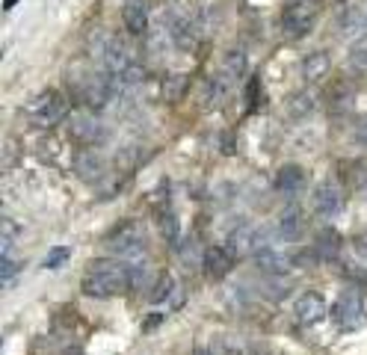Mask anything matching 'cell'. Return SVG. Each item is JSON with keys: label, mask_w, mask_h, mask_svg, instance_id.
I'll return each instance as SVG.
<instances>
[{"label": "cell", "mask_w": 367, "mask_h": 355, "mask_svg": "<svg viewBox=\"0 0 367 355\" xmlns=\"http://www.w3.org/2000/svg\"><path fill=\"white\" fill-rule=\"evenodd\" d=\"M317 255L320 258H335L338 255V249H340V237H338V231H332V228H326V231H320V237H317Z\"/></svg>", "instance_id": "obj_19"}, {"label": "cell", "mask_w": 367, "mask_h": 355, "mask_svg": "<svg viewBox=\"0 0 367 355\" xmlns=\"http://www.w3.org/2000/svg\"><path fill=\"white\" fill-rule=\"evenodd\" d=\"M80 290L92 299H110L122 296L131 290V266L113 258H95L86 266V275L80 282Z\"/></svg>", "instance_id": "obj_1"}, {"label": "cell", "mask_w": 367, "mask_h": 355, "mask_svg": "<svg viewBox=\"0 0 367 355\" xmlns=\"http://www.w3.org/2000/svg\"><path fill=\"white\" fill-rule=\"evenodd\" d=\"M294 258V266H314L317 263V249H308V252H299V255H290Z\"/></svg>", "instance_id": "obj_27"}, {"label": "cell", "mask_w": 367, "mask_h": 355, "mask_svg": "<svg viewBox=\"0 0 367 355\" xmlns=\"http://www.w3.org/2000/svg\"><path fill=\"white\" fill-rule=\"evenodd\" d=\"M311 205H314V213L323 219L335 217V213L340 210V189L332 184V181H323L314 187V196H311Z\"/></svg>", "instance_id": "obj_9"}, {"label": "cell", "mask_w": 367, "mask_h": 355, "mask_svg": "<svg viewBox=\"0 0 367 355\" xmlns=\"http://www.w3.org/2000/svg\"><path fill=\"white\" fill-rule=\"evenodd\" d=\"M74 169H78V175L83 181H98V178L104 175V163H101L98 154H80L74 160Z\"/></svg>", "instance_id": "obj_17"}, {"label": "cell", "mask_w": 367, "mask_h": 355, "mask_svg": "<svg viewBox=\"0 0 367 355\" xmlns=\"http://www.w3.org/2000/svg\"><path fill=\"white\" fill-rule=\"evenodd\" d=\"M329 68H332V57L326 54V50H314V54H308L305 59H302V80L305 83H320Z\"/></svg>", "instance_id": "obj_11"}, {"label": "cell", "mask_w": 367, "mask_h": 355, "mask_svg": "<svg viewBox=\"0 0 367 355\" xmlns=\"http://www.w3.org/2000/svg\"><path fill=\"white\" fill-rule=\"evenodd\" d=\"M302 181H305V172H302V166H296V163H287V166L275 172V187L282 189V193H296Z\"/></svg>", "instance_id": "obj_15"}, {"label": "cell", "mask_w": 367, "mask_h": 355, "mask_svg": "<svg viewBox=\"0 0 367 355\" xmlns=\"http://www.w3.org/2000/svg\"><path fill=\"white\" fill-rule=\"evenodd\" d=\"M160 234L166 237L169 243H175V240H178L181 228H178V217H175V213H163V217H160Z\"/></svg>", "instance_id": "obj_23"}, {"label": "cell", "mask_w": 367, "mask_h": 355, "mask_svg": "<svg viewBox=\"0 0 367 355\" xmlns=\"http://www.w3.org/2000/svg\"><path fill=\"white\" fill-rule=\"evenodd\" d=\"M287 116H294V119H305L311 116V110H314V98L305 95V92H296V95H290L287 98Z\"/></svg>", "instance_id": "obj_18"}, {"label": "cell", "mask_w": 367, "mask_h": 355, "mask_svg": "<svg viewBox=\"0 0 367 355\" xmlns=\"http://www.w3.org/2000/svg\"><path fill=\"white\" fill-rule=\"evenodd\" d=\"M270 246V231L267 228H255V225H240L229 234V252L234 258H246V255H255L258 249Z\"/></svg>", "instance_id": "obj_4"}, {"label": "cell", "mask_w": 367, "mask_h": 355, "mask_svg": "<svg viewBox=\"0 0 367 355\" xmlns=\"http://www.w3.org/2000/svg\"><path fill=\"white\" fill-rule=\"evenodd\" d=\"M71 258V249L69 246H54L45 255V270H59V266H66Z\"/></svg>", "instance_id": "obj_22"}, {"label": "cell", "mask_w": 367, "mask_h": 355, "mask_svg": "<svg viewBox=\"0 0 367 355\" xmlns=\"http://www.w3.org/2000/svg\"><path fill=\"white\" fill-rule=\"evenodd\" d=\"M184 92H187V78H184V74H172V78L163 83V98H166L169 104H178V101L184 98Z\"/></svg>", "instance_id": "obj_20"}, {"label": "cell", "mask_w": 367, "mask_h": 355, "mask_svg": "<svg viewBox=\"0 0 367 355\" xmlns=\"http://www.w3.org/2000/svg\"><path fill=\"white\" fill-rule=\"evenodd\" d=\"M356 143L367 148V113L359 116V122H356Z\"/></svg>", "instance_id": "obj_29"}, {"label": "cell", "mask_w": 367, "mask_h": 355, "mask_svg": "<svg viewBox=\"0 0 367 355\" xmlns=\"http://www.w3.org/2000/svg\"><path fill=\"white\" fill-rule=\"evenodd\" d=\"M15 3H18V0H3V9H6V12H9V9H12V6H15Z\"/></svg>", "instance_id": "obj_31"}, {"label": "cell", "mask_w": 367, "mask_h": 355, "mask_svg": "<svg viewBox=\"0 0 367 355\" xmlns=\"http://www.w3.org/2000/svg\"><path fill=\"white\" fill-rule=\"evenodd\" d=\"M231 266H234V255L229 249H220V246H210L205 252V273L210 278H225L231 273Z\"/></svg>", "instance_id": "obj_12"}, {"label": "cell", "mask_w": 367, "mask_h": 355, "mask_svg": "<svg viewBox=\"0 0 367 355\" xmlns=\"http://www.w3.org/2000/svg\"><path fill=\"white\" fill-rule=\"evenodd\" d=\"M332 320L340 328H356L364 320V311H361V299L356 294H344L338 296V302L332 305Z\"/></svg>", "instance_id": "obj_7"}, {"label": "cell", "mask_w": 367, "mask_h": 355, "mask_svg": "<svg viewBox=\"0 0 367 355\" xmlns=\"http://www.w3.org/2000/svg\"><path fill=\"white\" fill-rule=\"evenodd\" d=\"M107 243H110V249H116V255H122L124 261H143L145 249H148L145 234L139 231V225H134V222L119 225L116 231L107 237Z\"/></svg>", "instance_id": "obj_3"}, {"label": "cell", "mask_w": 367, "mask_h": 355, "mask_svg": "<svg viewBox=\"0 0 367 355\" xmlns=\"http://www.w3.org/2000/svg\"><path fill=\"white\" fill-rule=\"evenodd\" d=\"M352 252H356L361 261H367V231H361V234L352 237Z\"/></svg>", "instance_id": "obj_28"}, {"label": "cell", "mask_w": 367, "mask_h": 355, "mask_svg": "<svg viewBox=\"0 0 367 355\" xmlns=\"http://www.w3.org/2000/svg\"><path fill=\"white\" fill-rule=\"evenodd\" d=\"M255 101H261V80L249 83V104H252V110H255Z\"/></svg>", "instance_id": "obj_30"}, {"label": "cell", "mask_w": 367, "mask_h": 355, "mask_svg": "<svg viewBox=\"0 0 367 355\" xmlns=\"http://www.w3.org/2000/svg\"><path fill=\"white\" fill-rule=\"evenodd\" d=\"M172 290H175V278H172L169 273H163V275L157 278V284L151 287V294H148V299L154 302V305H160V302H166V299L172 296Z\"/></svg>", "instance_id": "obj_21"}, {"label": "cell", "mask_w": 367, "mask_h": 355, "mask_svg": "<svg viewBox=\"0 0 367 355\" xmlns=\"http://www.w3.org/2000/svg\"><path fill=\"white\" fill-rule=\"evenodd\" d=\"M18 270H21V263H15L12 258H3V261H0V278H3V284H9L12 278L18 275Z\"/></svg>", "instance_id": "obj_26"}, {"label": "cell", "mask_w": 367, "mask_h": 355, "mask_svg": "<svg viewBox=\"0 0 367 355\" xmlns=\"http://www.w3.org/2000/svg\"><path fill=\"white\" fill-rule=\"evenodd\" d=\"M122 18H124V27H128L134 36H143L148 30V12L143 3H128L122 12Z\"/></svg>", "instance_id": "obj_16"}, {"label": "cell", "mask_w": 367, "mask_h": 355, "mask_svg": "<svg viewBox=\"0 0 367 355\" xmlns=\"http://www.w3.org/2000/svg\"><path fill=\"white\" fill-rule=\"evenodd\" d=\"M113 92H116L113 78H101V74H95V78H89L83 83V101H86V107H92V110H104L110 104Z\"/></svg>", "instance_id": "obj_8"}, {"label": "cell", "mask_w": 367, "mask_h": 355, "mask_svg": "<svg viewBox=\"0 0 367 355\" xmlns=\"http://www.w3.org/2000/svg\"><path fill=\"white\" fill-rule=\"evenodd\" d=\"M314 24H317V6L314 3H305V0H299V3H290L282 15V27L290 39H302V36H308L314 30Z\"/></svg>", "instance_id": "obj_5"}, {"label": "cell", "mask_w": 367, "mask_h": 355, "mask_svg": "<svg viewBox=\"0 0 367 355\" xmlns=\"http://www.w3.org/2000/svg\"><path fill=\"white\" fill-rule=\"evenodd\" d=\"M71 136H78L80 143H104V124L92 116H74L71 119Z\"/></svg>", "instance_id": "obj_13"}, {"label": "cell", "mask_w": 367, "mask_h": 355, "mask_svg": "<svg viewBox=\"0 0 367 355\" xmlns=\"http://www.w3.org/2000/svg\"><path fill=\"white\" fill-rule=\"evenodd\" d=\"M255 263H258L261 273L275 275V278H282V275H287L290 270H294V258H290L287 252H282V249H273V246L258 249L255 252Z\"/></svg>", "instance_id": "obj_6"}, {"label": "cell", "mask_w": 367, "mask_h": 355, "mask_svg": "<svg viewBox=\"0 0 367 355\" xmlns=\"http://www.w3.org/2000/svg\"><path fill=\"white\" fill-rule=\"evenodd\" d=\"M278 237L287 240V243H296V240L302 237V231H305V225H302V213L299 208H287L282 213V219H278Z\"/></svg>", "instance_id": "obj_14"}, {"label": "cell", "mask_w": 367, "mask_h": 355, "mask_svg": "<svg viewBox=\"0 0 367 355\" xmlns=\"http://www.w3.org/2000/svg\"><path fill=\"white\" fill-rule=\"evenodd\" d=\"M225 71L234 74V78H240V74L246 71V57L240 54V50H231V54L225 57Z\"/></svg>", "instance_id": "obj_25"}, {"label": "cell", "mask_w": 367, "mask_h": 355, "mask_svg": "<svg viewBox=\"0 0 367 355\" xmlns=\"http://www.w3.org/2000/svg\"><path fill=\"white\" fill-rule=\"evenodd\" d=\"M294 314H296V320H299L302 326L320 323L323 317H326V299H323L320 294H314V290H308V294H302V296L296 299Z\"/></svg>", "instance_id": "obj_10"}, {"label": "cell", "mask_w": 367, "mask_h": 355, "mask_svg": "<svg viewBox=\"0 0 367 355\" xmlns=\"http://www.w3.org/2000/svg\"><path fill=\"white\" fill-rule=\"evenodd\" d=\"M350 62H352L356 68L367 71V36H361V39L350 48Z\"/></svg>", "instance_id": "obj_24"}, {"label": "cell", "mask_w": 367, "mask_h": 355, "mask_svg": "<svg viewBox=\"0 0 367 355\" xmlns=\"http://www.w3.org/2000/svg\"><path fill=\"white\" fill-rule=\"evenodd\" d=\"M196 355H205V352H196Z\"/></svg>", "instance_id": "obj_32"}, {"label": "cell", "mask_w": 367, "mask_h": 355, "mask_svg": "<svg viewBox=\"0 0 367 355\" xmlns=\"http://www.w3.org/2000/svg\"><path fill=\"white\" fill-rule=\"evenodd\" d=\"M27 116L33 124H39V128H54V124L66 116V101H62V95L54 92V89H45L42 95H36L27 104Z\"/></svg>", "instance_id": "obj_2"}]
</instances>
